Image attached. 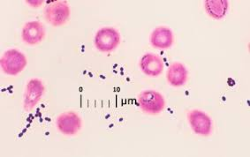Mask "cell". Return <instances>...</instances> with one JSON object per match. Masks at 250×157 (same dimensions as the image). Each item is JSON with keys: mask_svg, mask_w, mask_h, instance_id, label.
<instances>
[{"mask_svg": "<svg viewBox=\"0 0 250 157\" xmlns=\"http://www.w3.org/2000/svg\"><path fill=\"white\" fill-rule=\"evenodd\" d=\"M0 64L2 71L5 74L14 76L23 71L27 66L28 61L22 52L15 49H11L3 54Z\"/></svg>", "mask_w": 250, "mask_h": 157, "instance_id": "cell-1", "label": "cell"}, {"mask_svg": "<svg viewBox=\"0 0 250 157\" xmlns=\"http://www.w3.org/2000/svg\"><path fill=\"white\" fill-rule=\"evenodd\" d=\"M121 42V35L115 28L105 27L98 30L95 37V46L101 52L114 51Z\"/></svg>", "mask_w": 250, "mask_h": 157, "instance_id": "cell-2", "label": "cell"}, {"mask_svg": "<svg viewBox=\"0 0 250 157\" xmlns=\"http://www.w3.org/2000/svg\"><path fill=\"white\" fill-rule=\"evenodd\" d=\"M141 109L147 114L157 115L166 107L165 98L160 93L155 90H145L138 97Z\"/></svg>", "mask_w": 250, "mask_h": 157, "instance_id": "cell-3", "label": "cell"}, {"mask_svg": "<svg viewBox=\"0 0 250 157\" xmlns=\"http://www.w3.org/2000/svg\"><path fill=\"white\" fill-rule=\"evenodd\" d=\"M70 17V7L66 2L51 3L44 9V18L54 27H60Z\"/></svg>", "mask_w": 250, "mask_h": 157, "instance_id": "cell-4", "label": "cell"}, {"mask_svg": "<svg viewBox=\"0 0 250 157\" xmlns=\"http://www.w3.org/2000/svg\"><path fill=\"white\" fill-rule=\"evenodd\" d=\"M56 125L58 130L62 134L73 136L82 129L83 121L76 112L68 111L58 117Z\"/></svg>", "mask_w": 250, "mask_h": 157, "instance_id": "cell-5", "label": "cell"}, {"mask_svg": "<svg viewBox=\"0 0 250 157\" xmlns=\"http://www.w3.org/2000/svg\"><path fill=\"white\" fill-rule=\"evenodd\" d=\"M188 122L195 134L200 136H208L212 131V120L204 111L194 110L188 115Z\"/></svg>", "mask_w": 250, "mask_h": 157, "instance_id": "cell-6", "label": "cell"}, {"mask_svg": "<svg viewBox=\"0 0 250 157\" xmlns=\"http://www.w3.org/2000/svg\"><path fill=\"white\" fill-rule=\"evenodd\" d=\"M44 94L43 83L38 78H31L26 87L24 95V109L29 111L37 105Z\"/></svg>", "mask_w": 250, "mask_h": 157, "instance_id": "cell-7", "label": "cell"}, {"mask_svg": "<svg viewBox=\"0 0 250 157\" xmlns=\"http://www.w3.org/2000/svg\"><path fill=\"white\" fill-rule=\"evenodd\" d=\"M44 37L45 29L43 25L39 21H29L25 24L22 28V40L28 45H35L42 42Z\"/></svg>", "mask_w": 250, "mask_h": 157, "instance_id": "cell-8", "label": "cell"}, {"mask_svg": "<svg viewBox=\"0 0 250 157\" xmlns=\"http://www.w3.org/2000/svg\"><path fill=\"white\" fill-rule=\"evenodd\" d=\"M164 65L162 59L153 53L145 54L140 61V67L144 74L151 77H156L162 74Z\"/></svg>", "mask_w": 250, "mask_h": 157, "instance_id": "cell-9", "label": "cell"}, {"mask_svg": "<svg viewBox=\"0 0 250 157\" xmlns=\"http://www.w3.org/2000/svg\"><path fill=\"white\" fill-rule=\"evenodd\" d=\"M149 40L153 47L166 50L173 44L174 37L170 28L167 27H158L151 33Z\"/></svg>", "mask_w": 250, "mask_h": 157, "instance_id": "cell-10", "label": "cell"}, {"mask_svg": "<svg viewBox=\"0 0 250 157\" xmlns=\"http://www.w3.org/2000/svg\"><path fill=\"white\" fill-rule=\"evenodd\" d=\"M167 77V80L171 86L179 88L185 85L188 78V72L182 63L175 62L170 65Z\"/></svg>", "mask_w": 250, "mask_h": 157, "instance_id": "cell-11", "label": "cell"}, {"mask_svg": "<svg viewBox=\"0 0 250 157\" xmlns=\"http://www.w3.org/2000/svg\"><path fill=\"white\" fill-rule=\"evenodd\" d=\"M204 6L208 15L216 20L224 18L228 11L227 0H207Z\"/></svg>", "mask_w": 250, "mask_h": 157, "instance_id": "cell-12", "label": "cell"}]
</instances>
